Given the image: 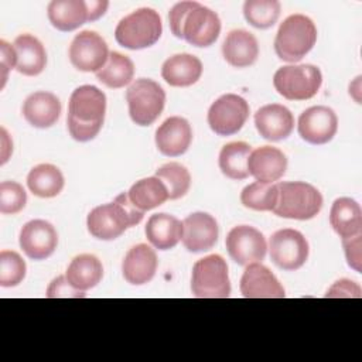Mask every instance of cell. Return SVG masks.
I'll return each instance as SVG.
<instances>
[{"mask_svg": "<svg viewBox=\"0 0 362 362\" xmlns=\"http://www.w3.org/2000/svg\"><path fill=\"white\" fill-rule=\"evenodd\" d=\"M269 252L273 263L283 270H297L308 259V242L296 229H280L269 240Z\"/></svg>", "mask_w": 362, "mask_h": 362, "instance_id": "11", "label": "cell"}, {"mask_svg": "<svg viewBox=\"0 0 362 362\" xmlns=\"http://www.w3.org/2000/svg\"><path fill=\"white\" fill-rule=\"evenodd\" d=\"M240 293L246 298H283L286 296L276 276L259 262L246 266L240 279Z\"/></svg>", "mask_w": 362, "mask_h": 362, "instance_id": "17", "label": "cell"}, {"mask_svg": "<svg viewBox=\"0 0 362 362\" xmlns=\"http://www.w3.org/2000/svg\"><path fill=\"white\" fill-rule=\"evenodd\" d=\"M88 6V13H89V21H95L99 17H102L109 6V3L106 0H90L86 1Z\"/></svg>", "mask_w": 362, "mask_h": 362, "instance_id": "43", "label": "cell"}, {"mask_svg": "<svg viewBox=\"0 0 362 362\" xmlns=\"http://www.w3.org/2000/svg\"><path fill=\"white\" fill-rule=\"evenodd\" d=\"M47 13L49 23L59 31H74L89 21L88 6L83 0H52Z\"/></svg>", "mask_w": 362, "mask_h": 362, "instance_id": "28", "label": "cell"}, {"mask_svg": "<svg viewBox=\"0 0 362 362\" xmlns=\"http://www.w3.org/2000/svg\"><path fill=\"white\" fill-rule=\"evenodd\" d=\"M252 153V147L245 141H232L222 147L219 153V168L223 175L230 180L247 178L249 168L247 160Z\"/></svg>", "mask_w": 362, "mask_h": 362, "instance_id": "32", "label": "cell"}, {"mask_svg": "<svg viewBox=\"0 0 362 362\" xmlns=\"http://www.w3.org/2000/svg\"><path fill=\"white\" fill-rule=\"evenodd\" d=\"M61 115L59 99L45 90L31 93L23 103V116L34 127L47 129L57 123Z\"/></svg>", "mask_w": 362, "mask_h": 362, "instance_id": "22", "label": "cell"}, {"mask_svg": "<svg viewBox=\"0 0 362 362\" xmlns=\"http://www.w3.org/2000/svg\"><path fill=\"white\" fill-rule=\"evenodd\" d=\"M157 255L146 243L133 246L124 256L122 263L123 277L133 286H141L148 283L157 270Z\"/></svg>", "mask_w": 362, "mask_h": 362, "instance_id": "21", "label": "cell"}, {"mask_svg": "<svg viewBox=\"0 0 362 362\" xmlns=\"http://www.w3.org/2000/svg\"><path fill=\"white\" fill-rule=\"evenodd\" d=\"M342 246H344L345 257L349 267H352L355 272H361L362 270V250H361L362 233L352 238L342 239Z\"/></svg>", "mask_w": 362, "mask_h": 362, "instance_id": "39", "label": "cell"}, {"mask_svg": "<svg viewBox=\"0 0 362 362\" xmlns=\"http://www.w3.org/2000/svg\"><path fill=\"white\" fill-rule=\"evenodd\" d=\"M17 64V55L13 45H10L7 41H0V66H1V88H4L7 81V74L10 69L16 68Z\"/></svg>", "mask_w": 362, "mask_h": 362, "instance_id": "42", "label": "cell"}, {"mask_svg": "<svg viewBox=\"0 0 362 362\" xmlns=\"http://www.w3.org/2000/svg\"><path fill=\"white\" fill-rule=\"evenodd\" d=\"M317 41V27L304 14L288 16L279 27L274 51L286 62H298L314 47Z\"/></svg>", "mask_w": 362, "mask_h": 362, "instance_id": "5", "label": "cell"}, {"mask_svg": "<svg viewBox=\"0 0 362 362\" xmlns=\"http://www.w3.org/2000/svg\"><path fill=\"white\" fill-rule=\"evenodd\" d=\"M47 297L48 298H59V297L78 298V297H85V291H79L74 288L65 276H59L49 283L47 288Z\"/></svg>", "mask_w": 362, "mask_h": 362, "instance_id": "40", "label": "cell"}, {"mask_svg": "<svg viewBox=\"0 0 362 362\" xmlns=\"http://www.w3.org/2000/svg\"><path fill=\"white\" fill-rule=\"evenodd\" d=\"M361 287L359 284H356L352 280L348 279H341L338 281H335L327 291L325 297L327 298H341V297H346V298H359L361 297Z\"/></svg>", "mask_w": 362, "mask_h": 362, "instance_id": "41", "label": "cell"}, {"mask_svg": "<svg viewBox=\"0 0 362 362\" xmlns=\"http://www.w3.org/2000/svg\"><path fill=\"white\" fill-rule=\"evenodd\" d=\"M255 124L259 134L269 141L287 139L294 129L293 113L283 105H264L255 113Z\"/></svg>", "mask_w": 362, "mask_h": 362, "instance_id": "18", "label": "cell"}, {"mask_svg": "<svg viewBox=\"0 0 362 362\" xmlns=\"http://www.w3.org/2000/svg\"><path fill=\"white\" fill-rule=\"evenodd\" d=\"M127 197L137 209L146 212L164 204L168 199V192L160 178L147 177L136 181L130 187Z\"/></svg>", "mask_w": 362, "mask_h": 362, "instance_id": "30", "label": "cell"}, {"mask_svg": "<svg viewBox=\"0 0 362 362\" xmlns=\"http://www.w3.org/2000/svg\"><path fill=\"white\" fill-rule=\"evenodd\" d=\"M321 83V71L311 64L281 66L273 76L274 89L288 100L311 99L320 90Z\"/></svg>", "mask_w": 362, "mask_h": 362, "instance_id": "7", "label": "cell"}, {"mask_svg": "<svg viewBox=\"0 0 362 362\" xmlns=\"http://www.w3.org/2000/svg\"><path fill=\"white\" fill-rule=\"evenodd\" d=\"M298 134L310 144L331 141L338 130V117L328 106H313L298 117Z\"/></svg>", "mask_w": 362, "mask_h": 362, "instance_id": "14", "label": "cell"}, {"mask_svg": "<svg viewBox=\"0 0 362 362\" xmlns=\"http://www.w3.org/2000/svg\"><path fill=\"white\" fill-rule=\"evenodd\" d=\"M13 47L17 55L16 69L25 76L40 75L47 65V52L41 41L31 34L18 35Z\"/></svg>", "mask_w": 362, "mask_h": 362, "instance_id": "24", "label": "cell"}, {"mask_svg": "<svg viewBox=\"0 0 362 362\" xmlns=\"http://www.w3.org/2000/svg\"><path fill=\"white\" fill-rule=\"evenodd\" d=\"M163 33L158 13L141 7L123 17L115 30L116 41L129 49H143L154 45Z\"/></svg>", "mask_w": 362, "mask_h": 362, "instance_id": "6", "label": "cell"}, {"mask_svg": "<svg viewBox=\"0 0 362 362\" xmlns=\"http://www.w3.org/2000/svg\"><path fill=\"white\" fill-rule=\"evenodd\" d=\"M202 74V62L191 54H175L164 61L161 66L163 79L171 86H191Z\"/></svg>", "mask_w": 362, "mask_h": 362, "instance_id": "25", "label": "cell"}, {"mask_svg": "<svg viewBox=\"0 0 362 362\" xmlns=\"http://www.w3.org/2000/svg\"><path fill=\"white\" fill-rule=\"evenodd\" d=\"M249 117L247 102L235 93H225L218 98L208 110V124L218 136L238 133Z\"/></svg>", "mask_w": 362, "mask_h": 362, "instance_id": "10", "label": "cell"}, {"mask_svg": "<svg viewBox=\"0 0 362 362\" xmlns=\"http://www.w3.org/2000/svg\"><path fill=\"white\" fill-rule=\"evenodd\" d=\"M27 266L23 257L14 250L0 252V286L14 287L18 286L25 277Z\"/></svg>", "mask_w": 362, "mask_h": 362, "instance_id": "37", "label": "cell"}, {"mask_svg": "<svg viewBox=\"0 0 362 362\" xmlns=\"http://www.w3.org/2000/svg\"><path fill=\"white\" fill-rule=\"evenodd\" d=\"M192 141V130L187 119L171 116L156 130V146L158 151L168 157L184 154Z\"/></svg>", "mask_w": 362, "mask_h": 362, "instance_id": "19", "label": "cell"}, {"mask_svg": "<svg viewBox=\"0 0 362 362\" xmlns=\"http://www.w3.org/2000/svg\"><path fill=\"white\" fill-rule=\"evenodd\" d=\"M277 201L273 212L287 219H313L322 208V195L311 184L303 181L277 182Z\"/></svg>", "mask_w": 362, "mask_h": 362, "instance_id": "4", "label": "cell"}, {"mask_svg": "<svg viewBox=\"0 0 362 362\" xmlns=\"http://www.w3.org/2000/svg\"><path fill=\"white\" fill-rule=\"evenodd\" d=\"M329 223L342 238H352L362 232V211L359 204L352 198H337L331 206Z\"/></svg>", "mask_w": 362, "mask_h": 362, "instance_id": "27", "label": "cell"}, {"mask_svg": "<svg viewBox=\"0 0 362 362\" xmlns=\"http://www.w3.org/2000/svg\"><path fill=\"white\" fill-rule=\"evenodd\" d=\"M218 223L206 212H194L182 221L181 240L188 252L199 253L212 249L218 240Z\"/></svg>", "mask_w": 362, "mask_h": 362, "instance_id": "16", "label": "cell"}, {"mask_svg": "<svg viewBox=\"0 0 362 362\" xmlns=\"http://www.w3.org/2000/svg\"><path fill=\"white\" fill-rule=\"evenodd\" d=\"M249 174L260 182L273 184L279 181L287 170V157L284 153L272 146H262L252 150L247 160Z\"/></svg>", "mask_w": 362, "mask_h": 362, "instance_id": "20", "label": "cell"}, {"mask_svg": "<svg viewBox=\"0 0 362 362\" xmlns=\"http://www.w3.org/2000/svg\"><path fill=\"white\" fill-rule=\"evenodd\" d=\"M69 61L82 72H98L109 58L106 41L95 31L85 30L76 34L69 45Z\"/></svg>", "mask_w": 362, "mask_h": 362, "instance_id": "12", "label": "cell"}, {"mask_svg": "<svg viewBox=\"0 0 362 362\" xmlns=\"http://www.w3.org/2000/svg\"><path fill=\"white\" fill-rule=\"evenodd\" d=\"M106 113V96L93 85L76 88L68 106V130L74 140L89 141L98 136Z\"/></svg>", "mask_w": 362, "mask_h": 362, "instance_id": "2", "label": "cell"}, {"mask_svg": "<svg viewBox=\"0 0 362 362\" xmlns=\"http://www.w3.org/2000/svg\"><path fill=\"white\" fill-rule=\"evenodd\" d=\"M277 201L276 184L255 181L246 185L240 192L243 206L255 211H273Z\"/></svg>", "mask_w": 362, "mask_h": 362, "instance_id": "35", "label": "cell"}, {"mask_svg": "<svg viewBox=\"0 0 362 362\" xmlns=\"http://www.w3.org/2000/svg\"><path fill=\"white\" fill-rule=\"evenodd\" d=\"M18 240L21 249L30 259L44 260L55 252L58 233L49 222L34 219L21 228Z\"/></svg>", "mask_w": 362, "mask_h": 362, "instance_id": "15", "label": "cell"}, {"mask_svg": "<svg viewBox=\"0 0 362 362\" xmlns=\"http://www.w3.org/2000/svg\"><path fill=\"white\" fill-rule=\"evenodd\" d=\"M225 243L230 259L240 266L262 262L267 252L264 236L256 228L249 225L232 228Z\"/></svg>", "mask_w": 362, "mask_h": 362, "instance_id": "13", "label": "cell"}, {"mask_svg": "<svg viewBox=\"0 0 362 362\" xmlns=\"http://www.w3.org/2000/svg\"><path fill=\"white\" fill-rule=\"evenodd\" d=\"M64 175L57 165L38 164L27 175L28 189L40 198L57 197L64 188Z\"/></svg>", "mask_w": 362, "mask_h": 362, "instance_id": "31", "label": "cell"}, {"mask_svg": "<svg viewBox=\"0 0 362 362\" xmlns=\"http://www.w3.org/2000/svg\"><path fill=\"white\" fill-rule=\"evenodd\" d=\"M1 134H3V137H1V143H3V151H1V164H4V163L7 161V153H6V150L11 151V150H13V144H11V146H7V144H6V133H4V129H1Z\"/></svg>", "mask_w": 362, "mask_h": 362, "instance_id": "44", "label": "cell"}, {"mask_svg": "<svg viewBox=\"0 0 362 362\" xmlns=\"http://www.w3.org/2000/svg\"><path fill=\"white\" fill-rule=\"evenodd\" d=\"M171 33L194 47L212 45L221 33V20L215 11L197 3L180 1L168 13Z\"/></svg>", "mask_w": 362, "mask_h": 362, "instance_id": "1", "label": "cell"}, {"mask_svg": "<svg viewBox=\"0 0 362 362\" xmlns=\"http://www.w3.org/2000/svg\"><path fill=\"white\" fill-rule=\"evenodd\" d=\"M27 202L24 188L16 181H3L0 184V212L4 215L18 214Z\"/></svg>", "mask_w": 362, "mask_h": 362, "instance_id": "38", "label": "cell"}, {"mask_svg": "<svg viewBox=\"0 0 362 362\" xmlns=\"http://www.w3.org/2000/svg\"><path fill=\"white\" fill-rule=\"evenodd\" d=\"M156 177L163 181L167 188L168 199L184 197L191 185L189 171L180 163H167L156 171Z\"/></svg>", "mask_w": 362, "mask_h": 362, "instance_id": "36", "label": "cell"}, {"mask_svg": "<svg viewBox=\"0 0 362 362\" xmlns=\"http://www.w3.org/2000/svg\"><path fill=\"white\" fill-rule=\"evenodd\" d=\"M65 277L74 288L86 291L93 288L102 280L103 266L96 256L83 253L71 260Z\"/></svg>", "mask_w": 362, "mask_h": 362, "instance_id": "29", "label": "cell"}, {"mask_svg": "<svg viewBox=\"0 0 362 362\" xmlns=\"http://www.w3.org/2000/svg\"><path fill=\"white\" fill-rule=\"evenodd\" d=\"M134 76V65L132 59L120 52H110L107 62L96 72V78L109 88L117 89L129 85Z\"/></svg>", "mask_w": 362, "mask_h": 362, "instance_id": "33", "label": "cell"}, {"mask_svg": "<svg viewBox=\"0 0 362 362\" xmlns=\"http://www.w3.org/2000/svg\"><path fill=\"white\" fill-rule=\"evenodd\" d=\"M222 54L226 62L235 68L250 66L259 57L257 40L246 30H232L222 44Z\"/></svg>", "mask_w": 362, "mask_h": 362, "instance_id": "23", "label": "cell"}, {"mask_svg": "<svg viewBox=\"0 0 362 362\" xmlns=\"http://www.w3.org/2000/svg\"><path fill=\"white\" fill-rule=\"evenodd\" d=\"M126 100L132 120L139 126H150L164 109L165 92L156 81L140 78L126 90Z\"/></svg>", "mask_w": 362, "mask_h": 362, "instance_id": "8", "label": "cell"}, {"mask_svg": "<svg viewBox=\"0 0 362 362\" xmlns=\"http://www.w3.org/2000/svg\"><path fill=\"white\" fill-rule=\"evenodd\" d=\"M191 290L198 298H226L230 296L228 264L222 256L209 255L194 264Z\"/></svg>", "mask_w": 362, "mask_h": 362, "instance_id": "9", "label": "cell"}, {"mask_svg": "<svg viewBox=\"0 0 362 362\" xmlns=\"http://www.w3.org/2000/svg\"><path fill=\"white\" fill-rule=\"evenodd\" d=\"M147 240L158 250L173 249L182 236V222L168 214H154L146 223Z\"/></svg>", "mask_w": 362, "mask_h": 362, "instance_id": "26", "label": "cell"}, {"mask_svg": "<svg viewBox=\"0 0 362 362\" xmlns=\"http://www.w3.org/2000/svg\"><path fill=\"white\" fill-rule=\"evenodd\" d=\"M144 212L137 209L129 199L127 194L117 195L113 202L93 208L88 218L86 226L89 233L102 240L119 238L127 228L141 222Z\"/></svg>", "mask_w": 362, "mask_h": 362, "instance_id": "3", "label": "cell"}, {"mask_svg": "<svg viewBox=\"0 0 362 362\" xmlns=\"http://www.w3.org/2000/svg\"><path fill=\"white\" fill-rule=\"evenodd\" d=\"M246 21L260 30L270 28L279 20L280 3L277 0H246L243 4Z\"/></svg>", "mask_w": 362, "mask_h": 362, "instance_id": "34", "label": "cell"}]
</instances>
